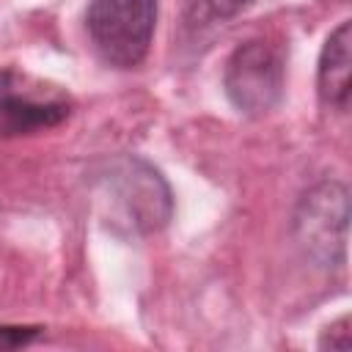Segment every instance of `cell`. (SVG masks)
I'll use <instances>...</instances> for the list:
<instances>
[{
    "mask_svg": "<svg viewBox=\"0 0 352 352\" xmlns=\"http://www.w3.org/2000/svg\"><path fill=\"white\" fill-rule=\"evenodd\" d=\"M349 192L341 182L324 179L302 192L294 209L292 231L302 256L316 267H341L346 256Z\"/></svg>",
    "mask_w": 352,
    "mask_h": 352,
    "instance_id": "cell-3",
    "label": "cell"
},
{
    "mask_svg": "<svg viewBox=\"0 0 352 352\" xmlns=\"http://www.w3.org/2000/svg\"><path fill=\"white\" fill-rule=\"evenodd\" d=\"M253 0H195L184 16L187 30L201 33L206 28L214 25H226L228 19H234L236 14H242Z\"/></svg>",
    "mask_w": 352,
    "mask_h": 352,
    "instance_id": "cell-7",
    "label": "cell"
},
{
    "mask_svg": "<svg viewBox=\"0 0 352 352\" xmlns=\"http://www.w3.org/2000/svg\"><path fill=\"white\" fill-rule=\"evenodd\" d=\"M157 0H91L85 30L96 55L113 69H135L148 55Z\"/></svg>",
    "mask_w": 352,
    "mask_h": 352,
    "instance_id": "cell-2",
    "label": "cell"
},
{
    "mask_svg": "<svg viewBox=\"0 0 352 352\" xmlns=\"http://www.w3.org/2000/svg\"><path fill=\"white\" fill-rule=\"evenodd\" d=\"M286 66L275 44L264 38H250L239 44L223 69V91L228 102L250 118L267 116L283 99Z\"/></svg>",
    "mask_w": 352,
    "mask_h": 352,
    "instance_id": "cell-4",
    "label": "cell"
},
{
    "mask_svg": "<svg viewBox=\"0 0 352 352\" xmlns=\"http://www.w3.org/2000/svg\"><path fill=\"white\" fill-rule=\"evenodd\" d=\"M322 349H349L352 346V333H349V316H341L338 322H333L330 327L322 330L319 338Z\"/></svg>",
    "mask_w": 352,
    "mask_h": 352,
    "instance_id": "cell-9",
    "label": "cell"
},
{
    "mask_svg": "<svg viewBox=\"0 0 352 352\" xmlns=\"http://www.w3.org/2000/svg\"><path fill=\"white\" fill-rule=\"evenodd\" d=\"M349 44L352 25L344 19L324 41L316 66V91L324 107L346 113L349 110Z\"/></svg>",
    "mask_w": 352,
    "mask_h": 352,
    "instance_id": "cell-6",
    "label": "cell"
},
{
    "mask_svg": "<svg viewBox=\"0 0 352 352\" xmlns=\"http://www.w3.org/2000/svg\"><path fill=\"white\" fill-rule=\"evenodd\" d=\"M44 327H22V324H0V352L30 346L36 338H41Z\"/></svg>",
    "mask_w": 352,
    "mask_h": 352,
    "instance_id": "cell-8",
    "label": "cell"
},
{
    "mask_svg": "<svg viewBox=\"0 0 352 352\" xmlns=\"http://www.w3.org/2000/svg\"><path fill=\"white\" fill-rule=\"evenodd\" d=\"M88 187L99 220L121 236H148L173 217V192L165 176L138 154H116L96 162Z\"/></svg>",
    "mask_w": 352,
    "mask_h": 352,
    "instance_id": "cell-1",
    "label": "cell"
},
{
    "mask_svg": "<svg viewBox=\"0 0 352 352\" xmlns=\"http://www.w3.org/2000/svg\"><path fill=\"white\" fill-rule=\"evenodd\" d=\"M74 102L58 85L41 82L25 72H0V138H22L63 124Z\"/></svg>",
    "mask_w": 352,
    "mask_h": 352,
    "instance_id": "cell-5",
    "label": "cell"
}]
</instances>
